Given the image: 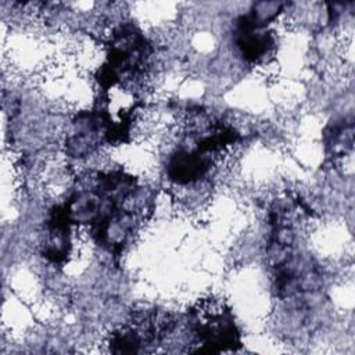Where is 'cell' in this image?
<instances>
[{"instance_id":"6da1fadb","label":"cell","mask_w":355,"mask_h":355,"mask_svg":"<svg viewBox=\"0 0 355 355\" xmlns=\"http://www.w3.org/2000/svg\"><path fill=\"white\" fill-rule=\"evenodd\" d=\"M194 336L207 352L230 349L240 344V334L227 308L216 301H202L191 312Z\"/></svg>"}]
</instances>
